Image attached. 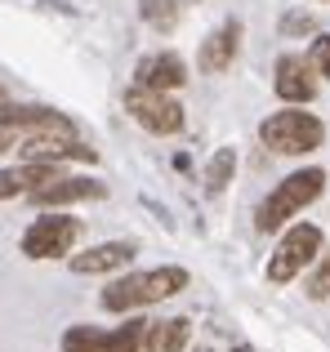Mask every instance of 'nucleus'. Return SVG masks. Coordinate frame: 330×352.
<instances>
[{
    "mask_svg": "<svg viewBox=\"0 0 330 352\" xmlns=\"http://www.w3.org/2000/svg\"><path fill=\"white\" fill-rule=\"evenodd\" d=\"M63 352H112V335L98 326H72L63 335Z\"/></svg>",
    "mask_w": 330,
    "mask_h": 352,
    "instance_id": "nucleus-15",
    "label": "nucleus"
},
{
    "mask_svg": "<svg viewBox=\"0 0 330 352\" xmlns=\"http://www.w3.org/2000/svg\"><path fill=\"white\" fill-rule=\"evenodd\" d=\"M322 188H326V170H317V165L286 174V179L259 201V210H254V228H259V232H277V228H286V219H295L304 206H313V201L322 197Z\"/></svg>",
    "mask_w": 330,
    "mask_h": 352,
    "instance_id": "nucleus-1",
    "label": "nucleus"
},
{
    "mask_svg": "<svg viewBox=\"0 0 330 352\" xmlns=\"http://www.w3.org/2000/svg\"><path fill=\"white\" fill-rule=\"evenodd\" d=\"M0 129H5V134L27 129V134H72L76 138V125H72L63 112L32 107V103H0Z\"/></svg>",
    "mask_w": 330,
    "mask_h": 352,
    "instance_id": "nucleus-7",
    "label": "nucleus"
},
{
    "mask_svg": "<svg viewBox=\"0 0 330 352\" xmlns=\"http://www.w3.org/2000/svg\"><path fill=\"white\" fill-rule=\"evenodd\" d=\"M308 63L317 67V76L330 80V36H317V41H313V54H308Z\"/></svg>",
    "mask_w": 330,
    "mask_h": 352,
    "instance_id": "nucleus-20",
    "label": "nucleus"
},
{
    "mask_svg": "<svg viewBox=\"0 0 330 352\" xmlns=\"http://www.w3.org/2000/svg\"><path fill=\"white\" fill-rule=\"evenodd\" d=\"M308 299H330V250L317 254V267L308 276Z\"/></svg>",
    "mask_w": 330,
    "mask_h": 352,
    "instance_id": "nucleus-19",
    "label": "nucleus"
},
{
    "mask_svg": "<svg viewBox=\"0 0 330 352\" xmlns=\"http://www.w3.org/2000/svg\"><path fill=\"white\" fill-rule=\"evenodd\" d=\"M0 103H5V94H0Z\"/></svg>",
    "mask_w": 330,
    "mask_h": 352,
    "instance_id": "nucleus-22",
    "label": "nucleus"
},
{
    "mask_svg": "<svg viewBox=\"0 0 330 352\" xmlns=\"http://www.w3.org/2000/svg\"><path fill=\"white\" fill-rule=\"evenodd\" d=\"M139 14L143 23H152L157 32H170L179 23V0H139Z\"/></svg>",
    "mask_w": 330,
    "mask_h": 352,
    "instance_id": "nucleus-17",
    "label": "nucleus"
},
{
    "mask_svg": "<svg viewBox=\"0 0 330 352\" xmlns=\"http://www.w3.org/2000/svg\"><path fill=\"white\" fill-rule=\"evenodd\" d=\"M5 147H9V134H5V129H0V152H5Z\"/></svg>",
    "mask_w": 330,
    "mask_h": 352,
    "instance_id": "nucleus-21",
    "label": "nucleus"
},
{
    "mask_svg": "<svg viewBox=\"0 0 330 352\" xmlns=\"http://www.w3.org/2000/svg\"><path fill=\"white\" fill-rule=\"evenodd\" d=\"M259 138L281 156H308L326 143V125L304 107H286V112H272L259 125Z\"/></svg>",
    "mask_w": 330,
    "mask_h": 352,
    "instance_id": "nucleus-3",
    "label": "nucleus"
},
{
    "mask_svg": "<svg viewBox=\"0 0 330 352\" xmlns=\"http://www.w3.org/2000/svg\"><path fill=\"white\" fill-rule=\"evenodd\" d=\"M232 170H236V152H232V147H219V152L210 156V165H206L210 192H223L228 183H232Z\"/></svg>",
    "mask_w": 330,
    "mask_h": 352,
    "instance_id": "nucleus-16",
    "label": "nucleus"
},
{
    "mask_svg": "<svg viewBox=\"0 0 330 352\" xmlns=\"http://www.w3.org/2000/svg\"><path fill=\"white\" fill-rule=\"evenodd\" d=\"M76 232H80L76 219L45 214V219H36V223L23 232V254L27 258H58V254H67V250H72Z\"/></svg>",
    "mask_w": 330,
    "mask_h": 352,
    "instance_id": "nucleus-6",
    "label": "nucleus"
},
{
    "mask_svg": "<svg viewBox=\"0 0 330 352\" xmlns=\"http://www.w3.org/2000/svg\"><path fill=\"white\" fill-rule=\"evenodd\" d=\"M277 98L290 107H304L317 98V67L308 58H299V54H281L277 58Z\"/></svg>",
    "mask_w": 330,
    "mask_h": 352,
    "instance_id": "nucleus-8",
    "label": "nucleus"
},
{
    "mask_svg": "<svg viewBox=\"0 0 330 352\" xmlns=\"http://www.w3.org/2000/svg\"><path fill=\"white\" fill-rule=\"evenodd\" d=\"M317 254H322V228H313V223H295V228H286L281 245L272 250V258H268V281H272V285L295 281V276L304 272V267L313 263Z\"/></svg>",
    "mask_w": 330,
    "mask_h": 352,
    "instance_id": "nucleus-4",
    "label": "nucleus"
},
{
    "mask_svg": "<svg viewBox=\"0 0 330 352\" xmlns=\"http://www.w3.org/2000/svg\"><path fill=\"white\" fill-rule=\"evenodd\" d=\"M143 335H148V321H143V317L125 321L121 330H112V352H139Z\"/></svg>",
    "mask_w": 330,
    "mask_h": 352,
    "instance_id": "nucleus-18",
    "label": "nucleus"
},
{
    "mask_svg": "<svg viewBox=\"0 0 330 352\" xmlns=\"http://www.w3.org/2000/svg\"><path fill=\"white\" fill-rule=\"evenodd\" d=\"M183 80H188V67H183L179 54H148V58H139V67H134V85L161 89V94L183 89Z\"/></svg>",
    "mask_w": 330,
    "mask_h": 352,
    "instance_id": "nucleus-11",
    "label": "nucleus"
},
{
    "mask_svg": "<svg viewBox=\"0 0 330 352\" xmlns=\"http://www.w3.org/2000/svg\"><path fill=\"white\" fill-rule=\"evenodd\" d=\"M103 192L107 188L98 179H63V174H54V179L36 183L27 197H32L36 206H67V201H98Z\"/></svg>",
    "mask_w": 330,
    "mask_h": 352,
    "instance_id": "nucleus-10",
    "label": "nucleus"
},
{
    "mask_svg": "<svg viewBox=\"0 0 330 352\" xmlns=\"http://www.w3.org/2000/svg\"><path fill=\"white\" fill-rule=\"evenodd\" d=\"M188 285V272L174 263L165 267H148V272H134L125 281H112L103 290V308L107 312H134V308H148V303H161L170 294H179Z\"/></svg>",
    "mask_w": 330,
    "mask_h": 352,
    "instance_id": "nucleus-2",
    "label": "nucleus"
},
{
    "mask_svg": "<svg viewBox=\"0 0 330 352\" xmlns=\"http://www.w3.org/2000/svg\"><path fill=\"white\" fill-rule=\"evenodd\" d=\"M134 258L130 241H107V245H94L85 254H72V272L80 276H98V272H112V267H125Z\"/></svg>",
    "mask_w": 330,
    "mask_h": 352,
    "instance_id": "nucleus-13",
    "label": "nucleus"
},
{
    "mask_svg": "<svg viewBox=\"0 0 330 352\" xmlns=\"http://www.w3.org/2000/svg\"><path fill=\"white\" fill-rule=\"evenodd\" d=\"M236 50H241V23H223L214 36H206V45H201V72H228L236 58Z\"/></svg>",
    "mask_w": 330,
    "mask_h": 352,
    "instance_id": "nucleus-12",
    "label": "nucleus"
},
{
    "mask_svg": "<svg viewBox=\"0 0 330 352\" xmlns=\"http://www.w3.org/2000/svg\"><path fill=\"white\" fill-rule=\"evenodd\" d=\"M18 152H23L27 161H45V165H54V161H98L94 147H85L72 134H27L23 143H18Z\"/></svg>",
    "mask_w": 330,
    "mask_h": 352,
    "instance_id": "nucleus-9",
    "label": "nucleus"
},
{
    "mask_svg": "<svg viewBox=\"0 0 330 352\" xmlns=\"http://www.w3.org/2000/svg\"><path fill=\"white\" fill-rule=\"evenodd\" d=\"M125 112L139 120L143 129H152V134H179L183 129V107L174 103L170 94H161V89L134 85L130 94H125Z\"/></svg>",
    "mask_w": 330,
    "mask_h": 352,
    "instance_id": "nucleus-5",
    "label": "nucleus"
},
{
    "mask_svg": "<svg viewBox=\"0 0 330 352\" xmlns=\"http://www.w3.org/2000/svg\"><path fill=\"white\" fill-rule=\"evenodd\" d=\"M188 348V321L170 317V321H148V335H143L139 352H183Z\"/></svg>",
    "mask_w": 330,
    "mask_h": 352,
    "instance_id": "nucleus-14",
    "label": "nucleus"
}]
</instances>
